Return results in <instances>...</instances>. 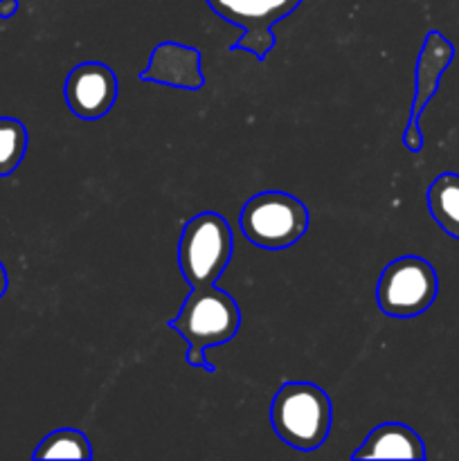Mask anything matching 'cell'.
Returning a JSON list of instances; mask_svg holds the SVG:
<instances>
[{
	"mask_svg": "<svg viewBox=\"0 0 459 461\" xmlns=\"http://www.w3.org/2000/svg\"><path fill=\"white\" fill-rule=\"evenodd\" d=\"M7 286H9L7 270H4L3 261H0V300H3V295H4V293H7Z\"/></svg>",
	"mask_w": 459,
	"mask_h": 461,
	"instance_id": "cell-15",
	"label": "cell"
},
{
	"mask_svg": "<svg viewBox=\"0 0 459 461\" xmlns=\"http://www.w3.org/2000/svg\"><path fill=\"white\" fill-rule=\"evenodd\" d=\"M140 79L180 90H201L205 86L201 52L192 45L165 41L153 48Z\"/></svg>",
	"mask_w": 459,
	"mask_h": 461,
	"instance_id": "cell-9",
	"label": "cell"
},
{
	"mask_svg": "<svg viewBox=\"0 0 459 461\" xmlns=\"http://www.w3.org/2000/svg\"><path fill=\"white\" fill-rule=\"evenodd\" d=\"M351 459H426V446L412 428L390 421L374 428Z\"/></svg>",
	"mask_w": 459,
	"mask_h": 461,
	"instance_id": "cell-10",
	"label": "cell"
},
{
	"mask_svg": "<svg viewBox=\"0 0 459 461\" xmlns=\"http://www.w3.org/2000/svg\"><path fill=\"white\" fill-rule=\"evenodd\" d=\"M300 3L302 0H207L216 16L243 30L232 50L250 52L259 61L274 48L273 27L291 16Z\"/></svg>",
	"mask_w": 459,
	"mask_h": 461,
	"instance_id": "cell-6",
	"label": "cell"
},
{
	"mask_svg": "<svg viewBox=\"0 0 459 461\" xmlns=\"http://www.w3.org/2000/svg\"><path fill=\"white\" fill-rule=\"evenodd\" d=\"M454 59V45L441 32H428L423 48L417 59V84H414V102L410 111V122L405 126L403 144L408 151L418 153L423 149V131L418 126L421 113L428 102L439 90V81Z\"/></svg>",
	"mask_w": 459,
	"mask_h": 461,
	"instance_id": "cell-7",
	"label": "cell"
},
{
	"mask_svg": "<svg viewBox=\"0 0 459 461\" xmlns=\"http://www.w3.org/2000/svg\"><path fill=\"white\" fill-rule=\"evenodd\" d=\"M34 459H93L90 439L75 428H61L43 437L34 450Z\"/></svg>",
	"mask_w": 459,
	"mask_h": 461,
	"instance_id": "cell-12",
	"label": "cell"
},
{
	"mask_svg": "<svg viewBox=\"0 0 459 461\" xmlns=\"http://www.w3.org/2000/svg\"><path fill=\"white\" fill-rule=\"evenodd\" d=\"M426 201L436 225L459 241V174L444 171L436 176L428 187Z\"/></svg>",
	"mask_w": 459,
	"mask_h": 461,
	"instance_id": "cell-11",
	"label": "cell"
},
{
	"mask_svg": "<svg viewBox=\"0 0 459 461\" xmlns=\"http://www.w3.org/2000/svg\"><path fill=\"white\" fill-rule=\"evenodd\" d=\"M238 228L261 250H286L309 230V207L292 194L270 189L243 205Z\"/></svg>",
	"mask_w": 459,
	"mask_h": 461,
	"instance_id": "cell-4",
	"label": "cell"
},
{
	"mask_svg": "<svg viewBox=\"0 0 459 461\" xmlns=\"http://www.w3.org/2000/svg\"><path fill=\"white\" fill-rule=\"evenodd\" d=\"M439 295V277L430 261L405 255L390 261L376 284V304L385 315L410 320L426 313Z\"/></svg>",
	"mask_w": 459,
	"mask_h": 461,
	"instance_id": "cell-5",
	"label": "cell"
},
{
	"mask_svg": "<svg viewBox=\"0 0 459 461\" xmlns=\"http://www.w3.org/2000/svg\"><path fill=\"white\" fill-rule=\"evenodd\" d=\"M232 230L216 212H201L184 223L178 243V268L189 288L214 286L232 259Z\"/></svg>",
	"mask_w": 459,
	"mask_h": 461,
	"instance_id": "cell-3",
	"label": "cell"
},
{
	"mask_svg": "<svg viewBox=\"0 0 459 461\" xmlns=\"http://www.w3.org/2000/svg\"><path fill=\"white\" fill-rule=\"evenodd\" d=\"M270 423L274 435L291 448L318 450L331 432V399L315 383H284L270 403Z\"/></svg>",
	"mask_w": 459,
	"mask_h": 461,
	"instance_id": "cell-2",
	"label": "cell"
},
{
	"mask_svg": "<svg viewBox=\"0 0 459 461\" xmlns=\"http://www.w3.org/2000/svg\"><path fill=\"white\" fill-rule=\"evenodd\" d=\"M27 151V129L14 117H0V178H7L22 162Z\"/></svg>",
	"mask_w": 459,
	"mask_h": 461,
	"instance_id": "cell-13",
	"label": "cell"
},
{
	"mask_svg": "<svg viewBox=\"0 0 459 461\" xmlns=\"http://www.w3.org/2000/svg\"><path fill=\"white\" fill-rule=\"evenodd\" d=\"M117 93V75L99 61H86L72 68L63 86L68 108L84 122H97L108 115L115 106Z\"/></svg>",
	"mask_w": 459,
	"mask_h": 461,
	"instance_id": "cell-8",
	"label": "cell"
},
{
	"mask_svg": "<svg viewBox=\"0 0 459 461\" xmlns=\"http://www.w3.org/2000/svg\"><path fill=\"white\" fill-rule=\"evenodd\" d=\"M171 331L187 342L189 367L214 374L216 367L207 360V349L234 340L241 327V311L237 300L219 286L192 288L184 297L178 315L166 322Z\"/></svg>",
	"mask_w": 459,
	"mask_h": 461,
	"instance_id": "cell-1",
	"label": "cell"
},
{
	"mask_svg": "<svg viewBox=\"0 0 459 461\" xmlns=\"http://www.w3.org/2000/svg\"><path fill=\"white\" fill-rule=\"evenodd\" d=\"M21 3L18 0H0V18H12L18 12Z\"/></svg>",
	"mask_w": 459,
	"mask_h": 461,
	"instance_id": "cell-14",
	"label": "cell"
}]
</instances>
